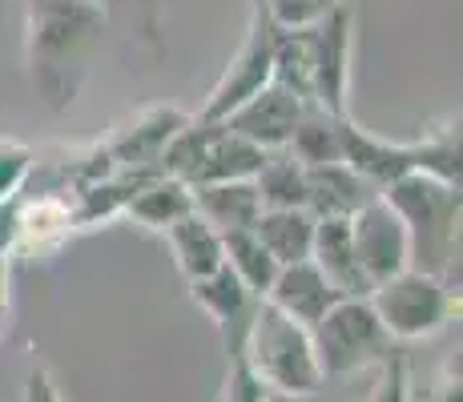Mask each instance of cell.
<instances>
[{
    "label": "cell",
    "mask_w": 463,
    "mask_h": 402,
    "mask_svg": "<svg viewBox=\"0 0 463 402\" xmlns=\"http://www.w3.org/2000/svg\"><path fill=\"white\" fill-rule=\"evenodd\" d=\"M105 29L89 0H24V73L49 109L77 105Z\"/></svg>",
    "instance_id": "1"
},
{
    "label": "cell",
    "mask_w": 463,
    "mask_h": 402,
    "mask_svg": "<svg viewBox=\"0 0 463 402\" xmlns=\"http://www.w3.org/2000/svg\"><path fill=\"white\" fill-rule=\"evenodd\" d=\"M411 238V270L435 274L459 298V190L427 173H407L379 193Z\"/></svg>",
    "instance_id": "2"
},
{
    "label": "cell",
    "mask_w": 463,
    "mask_h": 402,
    "mask_svg": "<svg viewBox=\"0 0 463 402\" xmlns=\"http://www.w3.org/2000/svg\"><path fill=\"white\" fill-rule=\"evenodd\" d=\"M242 362L250 366V374L270 395L282 398H310L326 382L323 370H318L310 330L298 326L295 318H287L282 310H274L266 298L254 306L250 326H246Z\"/></svg>",
    "instance_id": "3"
},
{
    "label": "cell",
    "mask_w": 463,
    "mask_h": 402,
    "mask_svg": "<svg viewBox=\"0 0 463 402\" xmlns=\"http://www.w3.org/2000/svg\"><path fill=\"white\" fill-rule=\"evenodd\" d=\"M310 342H315V359L323 379H346V374L371 370L399 346L383 330L371 298H338L310 326Z\"/></svg>",
    "instance_id": "4"
},
{
    "label": "cell",
    "mask_w": 463,
    "mask_h": 402,
    "mask_svg": "<svg viewBox=\"0 0 463 402\" xmlns=\"http://www.w3.org/2000/svg\"><path fill=\"white\" fill-rule=\"evenodd\" d=\"M371 306L395 342H420V338L439 334L451 322V314L459 310V298L448 290L435 274L427 270H399L395 278L379 282L367 294Z\"/></svg>",
    "instance_id": "5"
},
{
    "label": "cell",
    "mask_w": 463,
    "mask_h": 402,
    "mask_svg": "<svg viewBox=\"0 0 463 402\" xmlns=\"http://www.w3.org/2000/svg\"><path fill=\"white\" fill-rule=\"evenodd\" d=\"M270 73H274V21L266 16V8L254 0L242 44H238V52L226 61L222 77L213 80V89L206 93V101H202V109L194 113V117L226 121L238 105L250 101L258 89L270 85Z\"/></svg>",
    "instance_id": "6"
},
{
    "label": "cell",
    "mask_w": 463,
    "mask_h": 402,
    "mask_svg": "<svg viewBox=\"0 0 463 402\" xmlns=\"http://www.w3.org/2000/svg\"><path fill=\"white\" fill-rule=\"evenodd\" d=\"M310 41V93L315 105L335 117H346V93H351L354 65V8L343 0L338 8L307 29Z\"/></svg>",
    "instance_id": "7"
},
{
    "label": "cell",
    "mask_w": 463,
    "mask_h": 402,
    "mask_svg": "<svg viewBox=\"0 0 463 402\" xmlns=\"http://www.w3.org/2000/svg\"><path fill=\"white\" fill-rule=\"evenodd\" d=\"M351 246H354V257H359L363 274H367L371 290L411 266V238H407V226L399 221V213L383 198H371L351 218Z\"/></svg>",
    "instance_id": "8"
},
{
    "label": "cell",
    "mask_w": 463,
    "mask_h": 402,
    "mask_svg": "<svg viewBox=\"0 0 463 402\" xmlns=\"http://www.w3.org/2000/svg\"><path fill=\"white\" fill-rule=\"evenodd\" d=\"M185 121H190V113H182L177 105H149V109L133 113L126 125H118L101 145L118 169H162L169 137Z\"/></svg>",
    "instance_id": "9"
},
{
    "label": "cell",
    "mask_w": 463,
    "mask_h": 402,
    "mask_svg": "<svg viewBox=\"0 0 463 402\" xmlns=\"http://www.w3.org/2000/svg\"><path fill=\"white\" fill-rule=\"evenodd\" d=\"M302 109H307L302 97H295L290 89H282V85L270 80L266 89H258L250 101L238 105L222 125H226L230 133H238V137L254 141L258 149H287Z\"/></svg>",
    "instance_id": "10"
},
{
    "label": "cell",
    "mask_w": 463,
    "mask_h": 402,
    "mask_svg": "<svg viewBox=\"0 0 463 402\" xmlns=\"http://www.w3.org/2000/svg\"><path fill=\"white\" fill-rule=\"evenodd\" d=\"M338 161L351 165L354 173L379 193L387 190L391 182L411 173V149H407V141L379 137V133L354 125L351 117L338 121Z\"/></svg>",
    "instance_id": "11"
},
{
    "label": "cell",
    "mask_w": 463,
    "mask_h": 402,
    "mask_svg": "<svg viewBox=\"0 0 463 402\" xmlns=\"http://www.w3.org/2000/svg\"><path fill=\"white\" fill-rule=\"evenodd\" d=\"M190 298L198 302V310H206L210 322L218 326L226 359L242 354L246 326H250V314H254V306H258L262 298H254V294L246 290V285L238 282L234 274L226 270V266H218V270L206 274V278L190 282Z\"/></svg>",
    "instance_id": "12"
},
{
    "label": "cell",
    "mask_w": 463,
    "mask_h": 402,
    "mask_svg": "<svg viewBox=\"0 0 463 402\" xmlns=\"http://www.w3.org/2000/svg\"><path fill=\"white\" fill-rule=\"evenodd\" d=\"M77 234V218H73V201L65 193L44 190L29 201H16V238L13 249L33 257H49Z\"/></svg>",
    "instance_id": "13"
},
{
    "label": "cell",
    "mask_w": 463,
    "mask_h": 402,
    "mask_svg": "<svg viewBox=\"0 0 463 402\" xmlns=\"http://www.w3.org/2000/svg\"><path fill=\"white\" fill-rule=\"evenodd\" d=\"M338 298H343V294H338L335 285L323 278V270H318L310 257H307V262L279 266L270 290H266V302H270L274 310H282V314L295 318L298 326H307V330L315 326V322L323 318Z\"/></svg>",
    "instance_id": "14"
},
{
    "label": "cell",
    "mask_w": 463,
    "mask_h": 402,
    "mask_svg": "<svg viewBox=\"0 0 463 402\" xmlns=\"http://www.w3.org/2000/svg\"><path fill=\"white\" fill-rule=\"evenodd\" d=\"M371 198H379V190H371L343 161H326V165L307 169V213L315 221H326V218L351 221Z\"/></svg>",
    "instance_id": "15"
},
{
    "label": "cell",
    "mask_w": 463,
    "mask_h": 402,
    "mask_svg": "<svg viewBox=\"0 0 463 402\" xmlns=\"http://www.w3.org/2000/svg\"><path fill=\"white\" fill-rule=\"evenodd\" d=\"M262 157L266 149H258L254 141L230 133L222 121H210V137L202 145L198 161H194L185 185L194 190V185H213V182H250L258 165H262Z\"/></svg>",
    "instance_id": "16"
},
{
    "label": "cell",
    "mask_w": 463,
    "mask_h": 402,
    "mask_svg": "<svg viewBox=\"0 0 463 402\" xmlns=\"http://www.w3.org/2000/svg\"><path fill=\"white\" fill-rule=\"evenodd\" d=\"M310 262L323 270V278L335 285L343 298H367L371 282L363 274L359 257H354L351 246V221H315V241H310Z\"/></svg>",
    "instance_id": "17"
},
{
    "label": "cell",
    "mask_w": 463,
    "mask_h": 402,
    "mask_svg": "<svg viewBox=\"0 0 463 402\" xmlns=\"http://www.w3.org/2000/svg\"><path fill=\"white\" fill-rule=\"evenodd\" d=\"M185 213H194V190L182 182V177L169 173H154L149 182H141V190L129 198L126 213L133 226L154 229V234H165L174 221H182Z\"/></svg>",
    "instance_id": "18"
},
{
    "label": "cell",
    "mask_w": 463,
    "mask_h": 402,
    "mask_svg": "<svg viewBox=\"0 0 463 402\" xmlns=\"http://www.w3.org/2000/svg\"><path fill=\"white\" fill-rule=\"evenodd\" d=\"M194 213L206 218L218 234L230 229H250L262 213L254 182H213V185H194Z\"/></svg>",
    "instance_id": "19"
},
{
    "label": "cell",
    "mask_w": 463,
    "mask_h": 402,
    "mask_svg": "<svg viewBox=\"0 0 463 402\" xmlns=\"http://www.w3.org/2000/svg\"><path fill=\"white\" fill-rule=\"evenodd\" d=\"M165 241H169V254H174L177 270L185 274V282L206 278V274H213L222 266V234L206 218H198V213H185L182 221H174L165 229Z\"/></svg>",
    "instance_id": "20"
},
{
    "label": "cell",
    "mask_w": 463,
    "mask_h": 402,
    "mask_svg": "<svg viewBox=\"0 0 463 402\" xmlns=\"http://www.w3.org/2000/svg\"><path fill=\"white\" fill-rule=\"evenodd\" d=\"M407 149H411V173H427L435 182L459 190V117L456 113L423 125L420 137L407 141Z\"/></svg>",
    "instance_id": "21"
},
{
    "label": "cell",
    "mask_w": 463,
    "mask_h": 402,
    "mask_svg": "<svg viewBox=\"0 0 463 402\" xmlns=\"http://www.w3.org/2000/svg\"><path fill=\"white\" fill-rule=\"evenodd\" d=\"M254 234L270 249V257L279 266L307 262L310 241H315V218L307 210H262L254 221Z\"/></svg>",
    "instance_id": "22"
},
{
    "label": "cell",
    "mask_w": 463,
    "mask_h": 402,
    "mask_svg": "<svg viewBox=\"0 0 463 402\" xmlns=\"http://www.w3.org/2000/svg\"><path fill=\"white\" fill-rule=\"evenodd\" d=\"M250 182L262 210H307V165L290 157L287 149H266Z\"/></svg>",
    "instance_id": "23"
},
{
    "label": "cell",
    "mask_w": 463,
    "mask_h": 402,
    "mask_svg": "<svg viewBox=\"0 0 463 402\" xmlns=\"http://www.w3.org/2000/svg\"><path fill=\"white\" fill-rule=\"evenodd\" d=\"M222 266H226L254 298H266L274 274H279V262H274L270 249L258 241L254 229H230V234H222Z\"/></svg>",
    "instance_id": "24"
},
{
    "label": "cell",
    "mask_w": 463,
    "mask_h": 402,
    "mask_svg": "<svg viewBox=\"0 0 463 402\" xmlns=\"http://www.w3.org/2000/svg\"><path fill=\"white\" fill-rule=\"evenodd\" d=\"M338 121L343 117L318 109V105H307L298 125H295V133H290V141H287V154L295 161H302L307 169L338 161Z\"/></svg>",
    "instance_id": "25"
},
{
    "label": "cell",
    "mask_w": 463,
    "mask_h": 402,
    "mask_svg": "<svg viewBox=\"0 0 463 402\" xmlns=\"http://www.w3.org/2000/svg\"><path fill=\"white\" fill-rule=\"evenodd\" d=\"M274 85L290 89L295 97H302L307 105H315L310 93V41L307 29H279L274 24Z\"/></svg>",
    "instance_id": "26"
},
{
    "label": "cell",
    "mask_w": 463,
    "mask_h": 402,
    "mask_svg": "<svg viewBox=\"0 0 463 402\" xmlns=\"http://www.w3.org/2000/svg\"><path fill=\"white\" fill-rule=\"evenodd\" d=\"M89 5L105 16V24H126L129 37L162 57V0H89Z\"/></svg>",
    "instance_id": "27"
},
{
    "label": "cell",
    "mask_w": 463,
    "mask_h": 402,
    "mask_svg": "<svg viewBox=\"0 0 463 402\" xmlns=\"http://www.w3.org/2000/svg\"><path fill=\"white\" fill-rule=\"evenodd\" d=\"M37 169V149L16 137H0V205L16 201V193L29 185Z\"/></svg>",
    "instance_id": "28"
},
{
    "label": "cell",
    "mask_w": 463,
    "mask_h": 402,
    "mask_svg": "<svg viewBox=\"0 0 463 402\" xmlns=\"http://www.w3.org/2000/svg\"><path fill=\"white\" fill-rule=\"evenodd\" d=\"M375 370H379V379H375V387H371L367 402H411V362H407V354L399 351V346Z\"/></svg>",
    "instance_id": "29"
},
{
    "label": "cell",
    "mask_w": 463,
    "mask_h": 402,
    "mask_svg": "<svg viewBox=\"0 0 463 402\" xmlns=\"http://www.w3.org/2000/svg\"><path fill=\"white\" fill-rule=\"evenodd\" d=\"M258 5L266 8V16L279 29H310V24H318L343 0H258Z\"/></svg>",
    "instance_id": "30"
},
{
    "label": "cell",
    "mask_w": 463,
    "mask_h": 402,
    "mask_svg": "<svg viewBox=\"0 0 463 402\" xmlns=\"http://www.w3.org/2000/svg\"><path fill=\"white\" fill-rule=\"evenodd\" d=\"M218 402H270V390L250 374V366L242 362V354L226 359V374H222V395Z\"/></svg>",
    "instance_id": "31"
},
{
    "label": "cell",
    "mask_w": 463,
    "mask_h": 402,
    "mask_svg": "<svg viewBox=\"0 0 463 402\" xmlns=\"http://www.w3.org/2000/svg\"><path fill=\"white\" fill-rule=\"evenodd\" d=\"M24 402H65L49 366H33L29 370V379H24Z\"/></svg>",
    "instance_id": "32"
},
{
    "label": "cell",
    "mask_w": 463,
    "mask_h": 402,
    "mask_svg": "<svg viewBox=\"0 0 463 402\" xmlns=\"http://www.w3.org/2000/svg\"><path fill=\"white\" fill-rule=\"evenodd\" d=\"M427 402H463V387H459V362H448L435 382L427 387Z\"/></svg>",
    "instance_id": "33"
},
{
    "label": "cell",
    "mask_w": 463,
    "mask_h": 402,
    "mask_svg": "<svg viewBox=\"0 0 463 402\" xmlns=\"http://www.w3.org/2000/svg\"><path fill=\"white\" fill-rule=\"evenodd\" d=\"M13 238H16V201L0 205V249L13 254Z\"/></svg>",
    "instance_id": "34"
},
{
    "label": "cell",
    "mask_w": 463,
    "mask_h": 402,
    "mask_svg": "<svg viewBox=\"0 0 463 402\" xmlns=\"http://www.w3.org/2000/svg\"><path fill=\"white\" fill-rule=\"evenodd\" d=\"M8 310V254L0 249V314Z\"/></svg>",
    "instance_id": "35"
}]
</instances>
